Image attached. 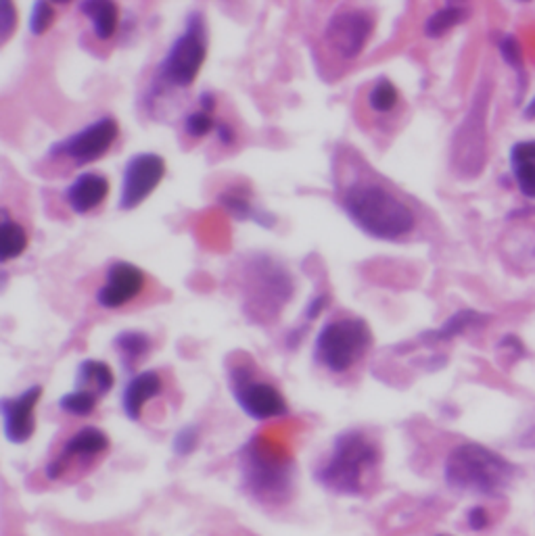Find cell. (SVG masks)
Returning <instances> with one entry per match:
<instances>
[{
    "label": "cell",
    "mask_w": 535,
    "mask_h": 536,
    "mask_svg": "<svg viewBox=\"0 0 535 536\" xmlns=\"http://www.w3.org/2000/svg\"><path fill=\"white\" fill-rule=\"evenodd\" d=\"M341 209L364 236L381 242H397L415 230L416 215L383 184L358 180L341 192Z\"/></svg>",
    "instance_id": "cell-1"
},
{
    "label": "cell",
    "mask_w": 535,
    "mask_h": 536,
    "mask_svg": "<svg viewBox=\"0 0 535 536\" xmlns=\"http://www.w3.org/2000/svg\"><path fill=\"white\" fill-rule=\"evenodd\" d=\"M291 271L270 255L249 257L243 268V312L254 324H272L293 299Z\"/></svg>",
    "instance_id": "cell-2"
},
{
    "label": "cell",
    "mask_w": 535,
    "mask_h": 536,
    "mask_svg": "<svg viewBox=\"0 0 535 536\" xmlns=\"http://www.w3.org/2000/svg\"><path fill=\"white\" fill-rule=\"evenodd\" d=\"M381 460L379 447L360 430H345L334 436L325 463L316 470V480L337 495H360L364 478Z\"/></svg>",
    "instance_id": "cell-3"
},
{
    "label": "cell",
    "mask_w": 535,
    "mask_h": 536,
    "mask_svg": "<svg viewBox=\"0 0 535 536\" xmlns=\"http://www.w3.org/2000/svg\"><path fill=\"white\" fill-rule=\"evenodd\" d=\"M210 34L201 11H191L184 17L180 34L155 67L151 90H184L197 82L208 59Z\"/></svg>",
    "instance_id": "cell-4"
},
{
    "label": "cell",
    "mask_w": 535,
    "mask_h": 536,
    "mask_svg": "<svg viewBox=\"0 0 535 536\" xmlns=\"http://www.w3.org/2000/svg\"><path fill=\"white\" fill-rule=\"evenodd\" d=\"M443 476L450 487L456 490L494 495L513 480V466L492 449L467 443L448 455Z\"/></svg>",
    "instance_id": "cell-5"
},
{
    "label": "cell",
    "mask_w": 535,
    "mask_h": 536,
    "mask_svg": "<svg viewBox=\"0 0 535 536\" xmlns=\"http://www.w3.org/2000/svg\"><path fill=\"white\" fill-rule=\"evenodd\" d=\"M375 342L369 321L358 315H341L322 324L316 334L312 355L331 373L350 372Z\"/></svg>",
    "instance_id": "cell-6"
},
{
    "label": "cell",
    "mask_w": 535,
    "mask_h": 536,
    "mask_svg": "<svg viewBox=\"0 0 535 536\" xmlns=\"http://www.w3.org/2000/svg\"><path fill=\"white\" fill-rule=\"evenodd\" d=\"M243 478L251 493L260 499H282L291 487V463L270 443L255 436L241 451Z\"/></svg>",
    "instance_id": "cell-7"
},
{
    "label": "cell",
    "mask_w": 535,
    "mask_h": 536,
    "mask_svg": "<svg viewBox=\"0 0 535 536\" xmlns=\"http://www.w3.org/2000/svg\"><path fill=\"white\" fill-rule=\"evenodd\" d=\"M492 90L489 86H481L475 92V101L470 105V111L467 113L459 130L454 134L452 142V163L459 176L470 178L479 176L486 163V145H487V132H486V119H487V105Z\"/></svg>",
    "instance_id": "cell-8"
},
{
    "label": "cell",
    "mask_w": 535,
    "mask_h": 536,
    "mask_svg": "<svg viewBox=\"0 0 535 536\" xmlns=\"http://www.w3.org/2000/svg\"><path fill=\"white\" fill-rule=\"evenodd\" d=\"M228 386L232 399L251 419L266 422V419L282 417L289 413L287 399L282 397V392L274 384L257 378L254 364L249 361H238L230 367Z\"/></svg>",
    "instance_id": "cell-9"
},
{
    "label": "cell",
    "mask_w": 535,
    "mask_h": 536,
    "mask_svg": "<svg viewBox=\"0 0 535 536\" xmlns=\"http://www.w3.org/2000/svg\"><path fill=\"white\" fill-rule=\"evenodd\" d=\"M120 136V124L111 115H103L88 126L57 140L49 148V157L55 161H72L76 167L94 163L111 151Z\"/></svg>",
    "instance_id": "cell-10"
},
{
    "label": "cell",
    "mask_w": 535,
    "mask_h": 536,
    "mask_svg": "<svg viewBox=\"0 0 535 536\" xmlns=\"http://www.w3.org/2000/svg\"><path fill=\"white\" fill-rule=\"evenodd\" d=\"M167 173L165 159L157 153H137L126 161L121 173L120 211H134L149 198Z\"/></svg>",
    "instance_id": "cell-11"
},
{
    "label": "cell",
    "mask_w": 535,
    "mask_h": 536,
    "mask_svg": "<svg viewBox=\"0 0 535 536\" xmlns=\"http://www.w3.org/2000/svg\"><path fill=\"white\" fill-rule=\"evenodd\" d=\"M372 31H375V17L370 11L341 9L328 19L325 40L341 59L356 61L369 47Z\"/></svg>",
    "instance_id": "cell-12"
},
{
    "label": "cell",
    "mask_w": 535,
    "mask_h": 536,
    "mask_svg": "<svg viewBox=\"0 0 535 536\" xmlns=\"http://www.w3.org/2000/svg\"><path fill=\"white\" fill-rule=\"evenodd\" d=\"M147 286V276L138 266L130 261H113L105 271V284L94 294L96 305L107 312L126 307Z\"/></svg>",
    "instance_id": "cell-13"
},
{
    "label": "cell",
    "mask_w": 535,
    "mask_h": 536,
    "mask_svg": "<svg viewBox=\"0 0 535 536\" xmlns=\"http://www.w3.org/2000/svg\"><path fill=\"white\" fill-rule=\"evenodd\" d=\"M42 399V386H28L17 397H4L0 401L3 413V430L6 441L13 444H23L34 436L36 430V407Z\"/></svg>",
    "instance_id": "cell-14"
},
{
    "label": "cell",
    "mask_w": 535,
    "mask_h": 536,
    "mask_svg": "<svg viewBox=\"0 0 535 536\" xmlns=\"http://www.w3.org/2000/svg\"><path fill=\"white\" fill-rule=\"evenodd\" d=\"M109 189H111V184H109L107 176L96 171H82L63 192V198L76 215H86V213L105 203Z\"/></svg>",
    "instance_id": "cell-15"
},
{
    "label": "cell",
    "mask_w": 535,
    "mask_h": 536,
    "mask_svg": "<svg viewBox=\"0 0 535 536\" xmlns=\"http://www.w3.org/2000/svg\"><path fill=\"white\" fill-rule=\"evenodd\" d=\"M107 449H109V436L101 428L88 426V428L77 430L76 435L66 443L61 455L47 466V478L57 480V478L63 474V470H66V461L74 460V457H96L105 453Z\"/></svg>",
    "instance_id": "cell-16"
},
{
    "label": "cell",
    "mask_w": 535,
    "mask_h": 536,
    "mask_svg": "<svg viewBox=\"0 0 535 536\" xmlns=\"http://www.w3.org/2000/svg\"><path fill=\"white\" fill-rule=\"evenodd\" d=\"M161 391H164V380H161L157 372L147 370L132 376L130 382L126 384L124 395H121V407H124L128 419L138 422L140 416H143L145 405L149 403L151 399L159 397Z\"/></svg>",
    "instance_id": "cell-17"
},
{
    "label": "cell",
    "mask_w": 535,
    "mask_h": 536,
    "mask_svg": "<svg viewBox=\"0 0 535 536\" xmlns=\"http://www.w3.org/2000/svg\"><path fill=\"white\" fill-rule=\"evenodd\" d=\"M487 321H489L487 313L475 312V309H460V312L450 315V318L443 321L441 328H437V330L423 332L416 338V342H418V345H424V347L441 345V342H450L452 338H456V336L473 330V328L486 326Z\"/></svg>",
    "instance_id": "cell-18"
},
{
    "label": "cell",
    "mask_w": 535,
    "mask_h": 536,
    "mask_svg": "<svg viewBox=\"0 0 535 536\" xmlns=\"http://www.w3.org/2000/svg\"><path fill=\"white\" fill-rule=\"evenodd\" d=\"M218 203L224 211L228 213L232 219H236V222H251L255 225H260V228H274L276 225V217L272 213L262 209L260 205H255L251 201L249 192H243V190H224L220 197H218Z\"/></svg>",
    "instance_id": "cell-19"
},
{
    "label": "cell",
    "mask_w": 535,
    "mask_h": 536,
    "mask_svg": "<svg viewBox=\"0 0 535 536\" xmlns=\"http://www.w3.org/2000/svg\"><path fill=\"white\" fill-rule=\"evenodd\" d=\"M77 11L90 19V28H93L96 40L107 42L118 34L120 6L115 3H109V0H105V3H101V0H84V3H77Z\"/></svg>",
    "instance_id": "cell-20"
},
{
    "label": "cell",
    "mask_w": 535,
    "mask_h": 536,
    "mask_svg": "<svg viewBox=\"0 0 535 536\" xmlns=\"http://www.w3.org/2000/svg\"><path fill=\"white\" fill-rule=\"evenodd\" d=\"M115 384V373L107 361L84 359L76 372V389L94 392L96 397H105Z\"/></svg>",
    "instance_id": "cell-21"
},
{
    "label": "cell",
    "mask_w": 535,
    "mask_h": 536,
    "mask_svg": "<svg viewBox=\"0 0 535 536\" xmlns=\"http://www.w3.org/2000/svg\"><path fill=\"white\" fill-rule=\"evenodd\" d=\"M111 345L118 351L124 370H132L149 355L153 342L151 336L143 330H121L113 336Z\"/></svg>",
    "instance_id": "cell-22"
},
{
    "label": "cell",
    "mask_w": 535,
    "mask_h": 536,
    "mask_svg": "<svg viewBox=\"0 0 535 536\" xmlns=\"http://www.w3.org/2000/svg\"><path fill=\"white\" fill-rule=\"evenodd\" d=\"M30 236L22 224L9 217L6 209H3V224H0V261L9 263L17 257H22L28 249Z\"/></svg>",
    "instance_id": "cell-23"
},
{
    "label": "cell",
    "mask_w": 535,
    "mask_h": 536,
    "mask_svg": "<svg viewBox=\"0 0 535 536\" xmlns=\"http://www.w3.org/2000/svg\"><path fill=\"white\" fill-rule=\"evenodd\" d=\"M468 19V9L464 4L459 3H448L441 9H437L435 13H431L424 22V36L427 38H437L446 36L448 31H452L456 25L464 23Z\"/></svg>",
    "instance_id": "cell-24"
},
{
    "label": "cell",
    "mask_w": 535,
    "mask_h": 536,
    "mask_svg": "<svg viewBox=\"0 0 535 536\" xmlns=\"http://www.w3.org/2000/svg\"><path fill=\"white\" fill-rule=\"evenodd\" d=\"M366 102H369V107L375 113L387 115L397 109L399 90L396 83L389 80V77H379V80L370 86L369 96H366Z\"/></svg>",
    "instance_id": "cell-25"
},
{
    "label": "cell",
    "mask_w": 535,
    "mask_h": 536,
    "mask_svg": "<svg viewBox=\"0 0 535 536\" xmlns=\"http://www.w3.org/2000/svg\"><path fill=\"white\" fill-rule=\"evenodd\" d=\"M328 303H331V296H328L326 293L314 294L312 299L308 301V305H306V309H304V321H301V324L295 326L293 330L285 336V345H287L289 348H291V351H293V348H298V347H299V342L304 340V336H306V332H308L309 324H312V321H316V320L320 318L322 312H325V309L328 307Z\"/></svg>",
    "instance_id": "cell-26"
},
{
    "label": "cell",
    "mask_w": 535,
    "mask_h": 536,
    "mask_svg": "<svg viewBox=\"0 0 535 536\" xmlns=\"http://www.w3.org/2000/svg\"><path fill=\"white\" fill-rule=\"evenodd\" d=\"M99 397L88 391H72L59 399V409L69 413L74 417H86L96 409Z\"/></svg>",
    "instance_id": "cell-27"
},
{
    "label": "cell",
    "mask_w": 535,
    "mask_h": 536,
    "mask_svg": "<svg viewBox=\"0 0 535 536\" xmlns=\"http://www.w3.org/2000/svg\"><path fill=\"white\" fill-rule=\"evenodd\" d=\"M57 13L53 3H44V0H36L30 9V22L28 30L34 38H42L47 31L55 25Z\"/></svg>",
    "instance_id": "cell-28"
},
{
    "label": "cell",
    "mask_w": 535,
    "mask_h": 536,
    "mask_svg": "<svg viewBox=\"0 0 535 536\" xmlns=\"http://www.w3.org/2000/svg\"><path fill=\"white\" fill-rule=\"evenodd\" d=\"M498 47H500L502 59L506 61V66H511L514 71H517L521 90H523V86H525V61H523V48H521L517 36L506 34L498 42Z\"/></svg>",
    "instance_id": "cell-29"
},
{
    "label": "cell",
    "mask_w": 535,
    "mask_h": 536,
    "mask_svg": "<svg viewBox=\"0 0 535 536\" xmlns=\"http://www.w3.org/2000/svg\"><path fill=\"white\" fill-rule=\"evenodd\" d=\"M183 127L186 136H191V138H205L210 132H214L216 127V118L211 113H205L201 109H197V111L189 113L183 121Z\"/></svg>",
    "instance_id": "cell-30"
},
{
    "label": "cell",
    "mask_w": 535,
    "mask_h": 536,
    "mask_svg": "<svg viewBox=\"0 0 535 536\" xmlns=\"http://www.w3.org/2000/svg\"><path fill=\"white\" fill-rule=\"evenodd\" d=\"M511 171L519 190L523 192L527 198H535V157L511 163Z\"/></svg>",
    "instance_id": "cell-31"
},
{
    "label": "cell",
    "mask_w": 535,
    "mask_h": 536,
    "mask_svg": "<svg viewBox=\"0 0 535 536\" xmlns=\"http://www.w3.org/2000/svg\"><path fill=\"white\" fill-rule=\"evenodd\" d=\"M199 441H201V430H199L195 424H189L176 432V436H174L172 441V449L178 457H186L195 453Z\"/></svg>",
    "instance_id": "cell-32"
},
{
    "label": "cell",
    "mask_w": 535,
    "mask_h": 536,
    "mask_svg": "<svg viewBox=\"0 0 535 536\" xmlns=\"http://www.w3.org/2000/svg\"><path fill=\"white\" fill-rule=\"evenodd\" d=\"M17 17L15 4L9 3V0L0 3V40L3 42H9L11 36L15 34Z\"/></svg>",
    "instance_id": "cell-33"
},
{
    "label": "cell",
    "mask_w": 535,
    "mask_h": 536,
    "mask_svg": "<svg viewBox=\"0 0 535 536\" xmlns=\"http://www.w3.org/2000/svg\"><path fill=\"white\" fill-rule=\"evenodd\" d=\"M467 522H468V528H470V531H475V532L486 531L487 524H489V514H487V509H486V507H481V505L473 507V509H470V512H468V515H467Z\"/></svg>",
    "instance_id": "cell-34"
},
{
    "label": "cell",
    "mask_w": 535,
    "mask_h": 536,
    "mask_svg": "<svg viewBox=\"0 0 535 536\" xmlns=\"http://www.w3.org/2000/svg\"><path fill=\"white\" fill-rule=\"evenodd\" d=\"M214 134H216V140L220 142L222 146H232L236 142V132L235 127H232L228 121L224 119H216V127H214Z\"/></svg>",
    "instance_id": "cell-35"
},
{
    "label": "cell",
    "mask_w": 535,
    "mask_h": 536,
    "mask_svg": "<svg viewBox=\"0 0 535 536\" xmlns=\"http://www.w3.org/2000/svg\"><path fill=\"white\" fill-rule=\"evenodd\" d=\"M216 105H218V99L211 90H203V92L199 94V109H201V111L214 115Z\"/></svg>",
    "instance_id": "cell-36"
},
{
    "label": "cell",
    "mask_w": 535,
    "mask_h": 536,
    "mask_svg": "<svg viewBox=\"0 0 535 536\" xmlns=\"http://www.w3.org/2000/svg\"><path fill=\"white\" fill-rule=\"evenodd\" d=\"M523 118H525L527 121L535 119V96H533V99L525 105V109H523Z\"/></svg>",
    "instance_id": "cell-37"
}]
</instances>
